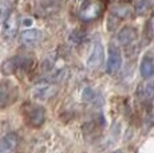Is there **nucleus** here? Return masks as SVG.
<instances>
[{"mask_svg": "<svg viewBox=\"0 0 154 153\" xmlns=\"http://www.w3.org/2000/svg\"><path fill=\"white\" fill-rule=\"evenodd\" d=\"M141 75L143 78H152L154 75V59L150 57H145L141 62Z\"/></svg>", "mask_w": 154, "mask_h": 153, "instance_id": "nucleus-12", "label": "nucleus"}, {"mask_svg": "<svg viewBox=\"0 0 154 153\" xmlns=\"http://www.w3.org/2000/svg\"><path fill=\"white\" fill-rule=\"evenodd\" d=\"M82 97H83L85 101H93L94 98H95V93H94L93 89H90V87H86L83 90V94H82Z\"/></svg>", "mask_w": 154, "mask_h": 153, "instance_id": "nucleus-18", "label": "nucleus"}, {"mask_svg": "<svg viewBox=\"0 0 154 153\" xmlns=\"http://www.w3.org/2000/svg\"><path fill=\"white\" fill-rule=\"evenodd\" d=\"M103 62V46L100 43H94L87 59V67L90 70H97Z\"/></svg>", "mask_w": 154, "mask_h": 153, "instance_id": "nucleus-6", "label": "nucleus"}, {"mask_svg": "<svg viewBox=\"0 0 154 153\" xmlns=\"http://www.w3.org/2000/svg\"><path fill=\"white\" fill-rule=\"evenodd\" d=\"M56 92H58V86L51 82H39L34 86L32 89V95L34 98L44 101V99H48L51 97H54Z\"/></svg>", "mask_w": 154, "mask_h": 153, "instance_id": "nucleus-4", "label": "nucleus"}, {"mask_svg": "<svg viewBox=\"0 0 154 153\" xmlns=\"http://www.w3.org/2000/svg\"><path fill=\"white\" fill-rule=\"evenodd\" d=\"M17 98V87L12 82H0V109L10 106Z\"/></svg>", "mask_w": 154, "mask_h": 153, "instance_id": "nucleus-2", "label": "nucleus"}, {"mask_svg": "<svg viewBox=\"0 0 154 153\" xmlns=\"http://www.w3.org/2000/svg\"><path fill=\"white\" fill-rule=\"evenodd\" d=\"M152 5H153L152 0H138V2L135 3V7H134L135 15H138V16L146 15V14L150 11Z\"/></svg>", "mask_w": 154, "mask_h": 153, "instance_id": "nucleus-13", "label": "nucleus"}, {"mask_svg": "<svg viewBox=\"0 0 154 153\" xmlns=\"http://www.w3.org/2000/svg\"><path fill=\"white\" fill-rule=\"evenodd\" d=\"M122 66V55L115 45H110L109 47V58H107V73L115 74Z\"/></svg>", "mask_w": 154, "mask_h": 153, "instance_id": "nucleus-5", "label": "nucleus"}, {"mask_svg": "<svg viewBox=\"0 0 154 153\" xmlns=\"http://www.w3.org/2000/svg\"><path fill=\"white\" fill-rule=\"evenodd\" d=\"M42 39V32L39 30H26L20 36V40L24 46H35Z\"/></svg>", "mask_w": 154, "mask_h": 153, "instance_id": "nucleus-10", "label": "nucleus"}, {"mask_svg": "<svg viewBox=\"0 0 154 153\" xmlns=\"http://www.w3.org/2000/svg\"><path fill=\"white\" fill-rule=\"evenodd\" d=\"M44 109L40 106H34L28 110L27 113V121L31 126H40L44 122Z\"/></svg>", "mask_w": 154, "mask_h": 153, "instance_id": "nucleus-8", "label": "nucleus"}, {"mask_svg": "<svg viewBox=\"0 0 154 153\" xmlns=\"http://www.w3.org/2000/svg\"><path fill=\"white\" fill-rule=\"evenodd\" d=\"M17 136L14 133H10L0 140V153H11L17 146Z\"/></svg>", "mask_w": 154, "mask_h": 153, "instance_id": "nucleus-9", "label": "nucleus"}, {"mask_svg": "<svg viewBox=\"0 0 154 153\" xmlns=\"http://www.w3.org/2000/svg\"><path fill=\"white\" fill-rule=\"evenodd\" d=\"M102 11L103 3L100 0H85L79 10V17L83 22H91V20H95L97 17H99Z\"/></svg>", "mask_w": 154, "mask_h": 153, "instance_id": "nucleus-1", "label": "nucleus"}, {"mask_svg": "<svg viewBox=\"0 0 154 153\" xmlns=\"http://www.w3.org/2000/svg\"><path fill=\"white\" fill-rule=\"evenodd\" d=\"M112 153H122V152H119V151H117V152H112Z\"/></svg>", "mask_w": 154, "mask_h": 153, "instance_id": "nucleus-20", "label": "nucleus"}, {"mask_svg": "<svg viewBox=\"0 0 154 153\" xmlns=\"http://www.w3.org/2000/svg\"><path fill=\"white\" fill-rule=\"evenodd\" d=\"M112 15L114 16H118V17H127L130 15V11H129V7H117L114 11H112Z\"/></svg>", "mask_w": 154, "mask_h": 153, "instance_id": "nucleus-16", "label": "nucleus"}, {"mask_svg": "<svg viewBox=\"0 0 154 153\" xmlns=\"http://www.w3.org/2000/svg\"><path fill=\"white\" fill-rule=\"evenodd\" d=\"M147 31L150 32V35H152V36H154V15L150 17L149 23H147Z\"/></svg>", "mask_w": 154, "mask_h": 153, "instance_id": "nucleus-19", "label": "nucleus"}, {"mask_svg": "<svg viewBox=\"0 0 154 153\" xmlns=\"http://www.w3.org/2000/svg\"><path fill=\"white\" fill-rule=\"evenodd\" d=\"M17 30H19V15H17V12L12 11L3 20L2 35L5 40H11L16 36Z\"/></svg>", "mask_w": 154, "mask_h": 153, "instance_id": "nucleus-3", "label": "nucleus"}, {"mask_svg": "<svg viewBox=\"0 0 154 153\" xmlns=\"http://www.w3.org/2000/svg\"><path fill=\"white\" fill-rule=\"evenodd\" d=\"M26 63H27V59H22L19 57L10 58L2 64V73L4 75H11L14 73H16L19 69L24 67Z\"/></svg>", "mask_w": 154, "mask_h": 153, "instance_id": "nucleus-7", "label": "nucleus"}, {"mask_svg": "<svg viewBox=\"0 0 154 153\" xmlns=\"http://www.w3.org/2000/svg\"><path fill=\"white\" fill-rule=\"evenodd\" d=\"M142 94L146 99H153L154 97V82H149L143 86V90H142Z\"/></svg>", "mask_w": 154, "mask_h": 153, "instance_id": "nucleus-15", "label": "nucleus"}, {"mask_svg": "<svg viewBox=\"0 0 154 153\" xmlns=\"http://www.w3.org/2000/svg\"><path fill=\"white\" fill-rule=\"evenodd\" d=\"M10 14V3L7 0H0V23Z\"/></svg>", "mask_w": 154, "mask_h": 153, "instance_id": "nucleus-14", "label": "nucleus"}, {"mask_svg": "<svg viewBox=\"0 0 154 153\" xmlns=\"http://www.w3.org/2000/svg\"><path fill=\"white\" fill-rule=\"evenodd\" d=\"M137 38V30L133 27H125L118 34V40L121 45H130L133 40Z\"/></svg>", "mask_w": 154, "mask_h": 153, "instance_id": "nucleus-11", "label": "nucleus"}, {"mask_svg": "<svg viewBox=\"0 0 154 153\" xmlns=\"http://www.w3.org/2000/svg\"><path fill=\"white\" fill-rule=\"evenodd\" d=\"M85 38H86V32L85 31H74L72 34L70 35V40L71 42H74V43L82 42Z\"/></svg>", "mask_w": 154, "mask_h": 153, "instance_id": "nucleus-17", "label": "nucleus"}]
</instances>
